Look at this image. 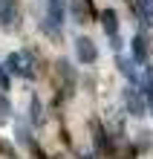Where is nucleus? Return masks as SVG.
<instances>
[{"mask_svg":"<svg viewBox=\"0 0 153 159\" xmlns=\"http://www.w3.org/2000/svg\"><path fill=\"white\" fill-rule=\"evenodd\" d=\"M6 70L15 72V75H20V78H26V81H32V78L38 75L35 61H32L29 52H12V55L6 58Z\"/></svg>","mask_w":153,"mask_h":159,"instance_id":"obj_1","label":"nucleus"},{"mask_svg":"<svg viewBox=\"0 0 153 159\" xmlns=\"http://www.w3.org/2000/svg\"><path fill=\"white\" fill-rule=\"evenodd\" d=\"M124 107H127V113L133 119H142L147 113V101H145V93H142V87H130L124 90Z\"/></svg>","mask_w":153,"mask_h":159,"instance_id":"obj_2","label":"nucleus"},{"mask_svg":"<svg viewBox=\"0 0 153 159\" xmlns=\"http://www.w3.org/2000/svg\"><path fill=\"white\" fill-rule=\"evenodd\" d=\"M75 58H78L81 64H95V58H98L95 43L90 38H78V41H75Z\"/></svg>","mask_w":153,"mask_h":159,"instance_id":"obj_3","label":"nucleus"},{"mask_svg":"<svg viewBox=\"0 0 153 159\" xmlns=\"http://www.w3.org/2000/svg\"><path fill=\"white\" fill-rule=\"evenodd\" d=\"M0 26L3 29H15L17 26V6L12 0H0Z\"/></svg>","mask_w":153,"mask_h":159,"instance_id":"obj_4","label":"nucleus"},{"mask_svg":"<svg viewBox=\"0 0 153 159\" xmlns=\"http://www.w3.org/2000/svg\"><path fill=\"white\" fill-rule=\"evenodd\" d=\"M130 55H133V61L136 64H147V38L145 35H133V41H130Z\"/></svg>","mask_w":153,"mask_h":159,"instance_id":"obj_5","label":"nucleus"},{"mask_svg":"<svg viewBox=\"0 0 153 159\" xmlns=\"http://www.w3.org/2000/svg\"><path fill=\"white\" fill-rule=\"evenodd\" d=\"M101 26H104V32H107L110 38H116L119 35V15L113 12V9H104L101 12Z\"/></svg>","mask_w":153,"mask_h":159,"instance_id":"obj_6","label":"nucleus"},{"mask_svg":"<svg viewBox=\"0 0 153 159\" xmlns=\"http://www.w3.org/2000/svg\"><path fill=\"white\" fill-rule=\"evenodd\" d=\"M142 93H145L147 110L153 113V67H145V75H142Z\"/></svg>","mask_w":153,"mask_h":159,"instance_id":"obj_7","label":"nucleus"},{"mask_svg":"<svg viewBox=\"0 0 153 159\" xmlns=\"http://www.w3.org/2000/svg\"><path fill=\"white\" fill-rule=\"evenodd\" d=\"M55 67H58V75H64V81H66V93H72V87H75V75H72L70 61H64V58H61Z\"/></svg>","mask_w":153,"mask_h":159,"instance_id":"obj_8","label":"nucleus"},{"mask_svg":"<svg viewBox=\"0 0 153 159\" xmlns=\"http://www.w3.org/2000/svg\"><path fill=\"white\" fill-rule=\"evenodd\" d=\"M136 12L147 26H153V0H136Z\"/></svg>","mask_w":153,"mask_h":159,"instance_id":"obj_9","label":"nucleus"},{"mask_svg":"<svg viewBox=\"0 0 153 159\" xmlns=\"http://www.w3.org/2000/svg\"><path fill=\"white\" fill-rule=\"evenodd\" d=\"M9 116H12V104H9L6 93H0V125H6Z\"/></svg>","mask_w":153,"mask_h":159,"instance_id":"obj_10","label":"nucleus"},{"mask_svg":"<svg viewBox=\"0 0 153 159\" xmlns=\"http://www.w3.org/2000/svg\"><path fill=\"white\" fill-rule=\"evenodd\" d=\"M32 121H35V125H41V121H43V107H41V101H38V98H32Z\"/></svg>","mask_w":153,"mask_h":159,"instance_id":"obj_11","label":"nucleus"},{"mask_svg":"<svg viewBox=\"0 0 153 159\" xmlns=\"http://www.w3.org/2000/svg\"><path fill=\"white\" fill-rule=\"evenodd\" d=\"M0 90H9V72H6V64H0Z\"/></svg>","mask_w":153,"mask_h":159,"instance_id":"obj_12","label":"nucleus"},{"mask_svg":"<svg viewBox=\"0 0 153 159\" xmlns=\"http://www.w3.org/2000/svg\"><path fill=\"white\" fill-rule=\"evenodd\" d=\"M92 133H95V145H98V148H104V133H101L98 121H92Z\"/></svg>","mask_w":153,"mask_h":159,"instance_id":"obj_13","label":"nucleus"},{"mask_svg":"<svg viewBox=\"0 0 153 159\" xmlns=\"http://www.w3.org/2000/svg\"><path fill=\"white\" fill-rule=\"evenodd\" d=\"M78 159H95V153H84V151H81V153H78Z\"/></svg>","mask_w":153,"mask_h":159,"instance_id":"obj_14","label":"nucleus"}]
</instances>
